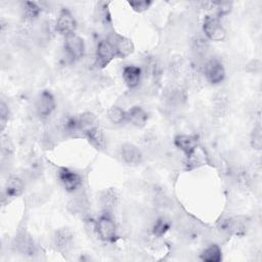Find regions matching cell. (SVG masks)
<instances>
[{"mask_svg": "<svg viewBox=\"0 0 262 262\" xmlns=\"http://www.w3.org/2000/svg\"><path fill=\"white\" fill-rule=\"evenodd\" d=\"M94 233L99 239L105 243H112L118 237L117 225L110 213L104 212L96 221H94Z\"/></svg>", "mask_w": 262, "mask_h": 262, "instance_id": "obj_1", "label": "cell"}, {"mask_svg": "<svg viewBox=\"0 0 262 262\" xmlns=\"http://www.w3.org/2000/svg\"><path fill=\"white\" fill-rule=\"evenodd\" d=\"M106 39L113 46L117 58H125L134 51L133 42L126 36H123L116 32H112Z\"/></svg>", "mask_w": 262, "mask_h": 262, "instance_id": "obj_2", "label": "cell"}, {"mask_svg": "<svg viewBox=\"0 0 262 262\" xmlns=\"http://www.w3.org/2000/svg\"><path fill=\"white\" fill-rule=\"evenodd\" d=\"M203 31L209 40L215 42L223 41L227 36L226 30L220 23L219 18L213 15H207L205 17L203 23Z\"/></svg>", "mask_w": 262, "mask_h": 262, "instance_id": "obj_3", "label": "cell"}, {"mask_svg": "<svg viewBox=\"0 0 262 262\" xmlns=\"http://www.w3.org/2000/svg\"><path fill=\"white\" fill-rule=\"evenodd\" d=\"M63 46H64L67 56L72 61L81 59L85 53L84 40L76 33L70 34L64 37Z\"/></svg>", "mask_w": 262, "mask_h": 262, "instance_id": "obj_4", "label": "cell"}, {"mask_svg": "<svg viewBox=\"0 0 262 262\" xmlns=\"http://www.w3.org/2000/svg\"><path fill=\"white\" fill-rule=\"evenodd\" d=\"M203 69L207 81L211 84H219L225 78L224 66L217 58L208 59L204 63Z\"/></svg>", "mask_w": 262, "mask_h": 262, "instance_id": "obj_5", "label": "cell"}, {"mask_svg": "<svg viewBox=\"0 0 262 262\" xmlns=\"http://www.w3.org/2000/svg\"><path fill=\"white\" fill-rule=\"evenodd\" d=\"M57 177L63 188L69 192H74L82 185V176L69 168H60L57 172Z\"/></svg>", "mask_w": 262, "mask_h": 262, "instance_id": "obj_6", "label": "cell"}, {"mask_svg": "<svg viewBox=\"0 0 262 262\" xmlns=\"http://www.w3.org/2000/svg\"><path fill=\"white\" fill-rule=\"evenodd\" d=\"M55 110V99L48 90L42 91L36 101V112L41 119L48 118Z\"/></svg>", "mask_w": 262, "mask_h": 262, "instance_id": "obj_7", "label": "cell"}, {"mask_svg": "<svg viewBox=\"0 0 262 262\" xmlns=\"http://www.w3.org/2000/svg\"><path fill=\"white\" fill-rule=\"evenodd\" d=\"M114 58L116 57V52L111 45V43L107 41V39L100 40L97 43L96 46V53H95V59L96 64L98 68L103 69L105 68Z\"/></svg>", "mask_w": 262, "mask_h": 262, "instance_id": "obj_8", "label": "cell"}, {"mask_svg": "<svg viewBox=\"0 0 262 262\" xmlns=\"http://www.w3.org/2000/svg\"><path fill=\"white\" fill-rule=\"evenodd\" d=\"M76 29V20L70 10L63 8L59 11L55 21V30L64 37L73 34Z\"/></svg>", "mask_w": 262, "mask_h": 262, "instance_id": "obj_9", "label": "cell"}, {"mask_svg": "<svg viewBox=\"0 0 262 262\" xmlns=\"http://www.w3.org/2000/svg\"><path fill=\"white\" fill-rule=\"evenodd\" d=\"M25 189V183L24 180L15 175L10 176L5 184L4 191H3V196H2V202L4 203L5 201H11L17 196H19Z\"/></svg>", "mask_w": 262, "mask_h": 262, "instance_id": "obj_10", "label": "cell"}, {"mask_svg": "<svg viewBox=\"0 0 262 262\" xmlns=\"http://www.w3.org/2000/svg\"><path fill=\"white\" fill-rule=\"evenodd\" d=\"M174 144L188 159H190L195 154L198 145H199L198 139L195 136L186 135V134H180V135L175 136Z\"/></svg>", "mask_w": 262, "mask_h": 262, "instance_id": "obj_11", "label": "cell"}, {"mask_svg": "<svg viewBox=\"0 0 262 262\" xmlns=\"http://www.w3.org/2000/svg\"><path fill=\"white\" fill-rule=\"evenodd\" d=\"M13 247L18 253L26 256H33L37 252V247L33 238L26 231L19 232L17 236H15Z\"/></svg>", "mask_w": 262, "mask_h": 262, "instance_id": "obj_12", "label": "cell"}, {"mask_svg": "<svg viewBox=\"0 0 262 262\" xmlns=\"http://www.w3.org/2000/svg\"><path fill=\"white\" fill-rule=\"evenodd\" d=\"M120 156L122 161L129 166H137L142 162V154L140 149L129 142L122 144L120 148Z\"/></svg>", "mask_w": 262, "mask_h": 262, "instance_id": "obj_13", "label": "cell"}, {"mask_svg": "<svg viewBox=\"0 0 262 262\" xmlns=\"http://www.w3.org/2000/svg\"><path fill=\"white\" fill-rule=\"evenodd\" d=\"M73 243L74 234L69 228H59L54 232L53 244L59 252L67 253L72 248Z\"/></svg>", "mask_w": 262, "mask_h": 262, "instance_id": "obj_14", "label": "cell"}, {"mask_svg": "<svg viewBox=\"0 0 262 262\" xmlns=\"http://www.w3.org/2000/svg\"><path fill=\"white\" fill-rule=\"evenodd\" d=\"M78 122V128L81 136H86L87 133L92 131L93 129L99 127V122L96 116L90 112H85L83 114H80L77 117Z\"/></svg>", "mask_w": 262, "mask_h": 262, "instance_id": "obj_15", "label": "cell"}, {"mask_svg": "<svg viewBox=\"0 0 262 262\" xmlns=\"http://www.w3.org/2000/svg\"><path fill=\"white\" fill-rule=\"evenodd\" d=\"M148 115L141 106L135 105L126 112V122H129L135 127L141 128L146 125Z\"/></svg>", "mask_w": 262, "mask_h": 262, "instance_id": "obj_16", "label": "cell"}, {"mask_svg": "<svg viewBox=\"0 0 262 262\" xmlns=\"http://www.w3.org/2000/svg\"><path fill=\"white\" fill-rule=\"evenodd\" d=\"M122 76H123V80H124L125 84L129 88H135L140 83L142 72H141V69L139 67L134 66V64H130V66H126L123 69Z\"/></svg>", "mask_w": 262, "mask_h": 262, "instance_id": "obj_17", "label": "cell"}, {"mask_svg": "<svg viewBox=\"0 0 262 262\" xmlns=\"http://www.w3.org/2000/svg\"><path fill=\"white\" fill-rule=\"evenodd\" d=\"M118 195L113 188L104 189L100 194V204L104 212L110 213L117 205Z\"/></svg>", "mask_w": 262, "mask_h": 262, "instance_id": "obj_18", "label": "cell"}, {"mask_svg": "<svg viewBox=\"0 0 262 262\" xmlns=\"http://www.w3.org/2000/svg\"><path fill=\"white\" fill-rule=\"evenodd\" d=\"M222 259L221 248L217 244H212L201 253V260L205 262H219Z\"/></svg>", "mask_w": 262, "mask_h": 262, "instance_id": "obj_19", "label": "cell"}, {"mask_svg": "<svg viewBox=\"0 0 262 262\" xmlns=\"http://www.w3.org/2000/svg\"><path fill=\"white\" fill-rule=\"evenodd\" d=\"M41 12L40 6L36 2L25 1L21 3V14L26 20L36 19Z\"/></svg>", "mask_w": 262, "mask_h": 262, "instance_id": "obj_20", "label": "cell"}, {"mask_svg": "<svg viewBox=\"0 0 262 262\" xmlns=\"http://www.w3.org/2000/svg\"><path fill=\"white\" fill-rule=\"evenodd\" d=\"M209 49V44L206 39L202 37H195L191 42V50L195 58L204 59L207 55Z\"/></svg>", "mask_w": 262, "mask_h": 262, "instance_id": "obj_21", "label": "cell"}, {"mask_svg": "<svg viewBox=\"0 0 262 262\" xmlns=\"http://www.w3.org/2000/svg\"><path fill=\"white\" fill-rule=\"evenodd\" d=\"M85 138L89 141V143L95 147L96 149H102L104 146V137L101 129L99 127L93 129L89 133L86 134Z\"/></svg>", "mask_w": 262, "mask_h": 262, "instance_id": "obj_22", "label": "cell"}, {"mask_svg": "<svg viewBox=\"0 0 262 262\" xmlns=\"http://www.w3.org/2000/svg\"><path fill=\"white\" fill-rule=\"evenodd\" d=\"M107 118L111 123L115 125H121L126 122V112L117 105H113L107 111Z\"/></svg>", "mask_w": 262, "mask_h": 262, "instance_id": "obj_23", "label": "cell"}, {"mask_svg": "<svg viewBox=\"0 0 262 262\" xmlns=\"http://www.w3.org/2000/svg\"><path fill=\"white\" fill-rule=\"evenodd\" d=\"M170 227H171L170 220L168 218H166V217H160L155 222L151 231H152V234L155 236L161 237L164 234H166V232L170 229Z\"/></svg>", "mask_w": 262, "mask_h": 262, "instance_id": "obj_24", "label": "cell"}, {"mask_svg": "<svg viewBox=\"0 0 262 262\" xmlns=\"http://www.w3.org/2000/svg\"><path fill=\"white\" fill-rule=\"evenodd\" d=\"M98 17L100 21L104 26H110L112 18H111V13L108 10V3L107 2H99L98 3Z\"/></svg>", "mask_w": 262, "mask_h": 262, "instance_id": "obj_25", "label": "cell"}, {"mask_svg": "<svg viewBox=\"0 0 262 262\" xmlns=\"http://www.w3.org/2000/svg\"><path fill=\"white\" fill-rule=\"evenodd\" d=\"M70 208H72V212L73 214H85L88 210V204L87 202L82 199V198H78V199H75L73 200L70 204Z\"/></svg>", "mask_w": 262, "mask_h": 262, "instance_id": "obj_26", "label": "cell"}, {"mask_svg": "<svg viewBox=\"0 0 262 262\" xmlns=\"http://www.w3.org/2000/svg\"><path fill=\"white\" fill-rule=\"evenodd\" d=\"M251 145L254 149H261L262 145V133H261V127L260 125H257L254 127L252 133H251Z\"/></svg>", "mask_w": 262, "mask_h": 262, "instance_id": "obj_27", "label": "cell"}, {"mask_svg": "<svg viewBox=\"0 0 262 262\" xmlns=\"http://www.w3.org/2000/svg\"><path fill=\"white\" fill-rule=\"evenodd\" d=\"M129 6L136 12H143L147 10L150 5L152 4V1L150 0H139V1H129Z\"/></svg>", "mask_w": 262, "mask_h": 262, "instance_id": "obj_28", "label": "cell"}, {"mask_svg": "<svg viewBox=\"0 0 262 262\" xmlns=\"http://www.w3.org/2000/svg\"><path fill=\"white\" fill-rule=\"evenodd\" d=\"M8 118H9L8 107L4 101H1V103H0V128H1V131H3L4 128L6 127Z\"/></svg>", "mask_w": 262, "mask_h": 262, "instance_id": "obj_29", "label": "cell"}]
</instances>
